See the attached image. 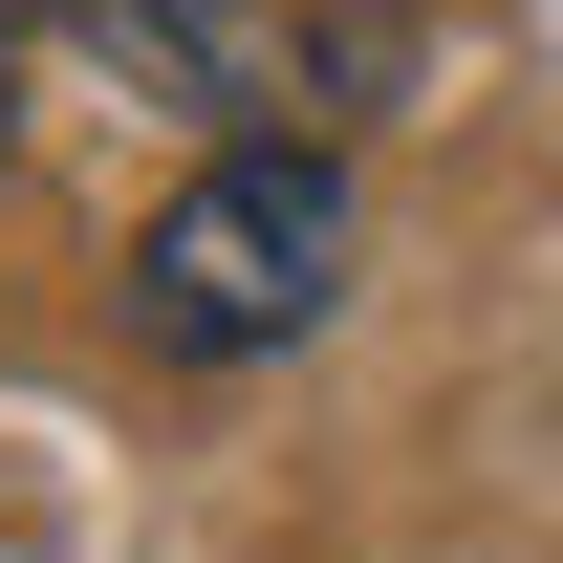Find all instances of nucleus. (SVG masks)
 Returning <instances> with one entry per match:
<instances>
[{"label": "nucleus", "instance_id": "nucleus-1", "mask_svg": "<svg viewBox=\"0 0 563 563\" xmlns=\"http://www.w3.org/2000/svg\"><path fill=\"white\" fill-rule=\"evenodd\" d=\"M347 303V152L325 131H217L131 239V325L174 368H261Z\"/></svg>", "mask_w": 563, "mask_h": 563}, {"label": "nucleus", "instance_id": "nucleus-2", "mask_svg": "<svg viewBox=\"0 0 563 563\" xmlns=\"http://www.w3.org/2000/svg\"><path fill=\"white\" fill-rule=\"evenodd\" d=\"M87 66H131L152 109H217V131H282V109H325L303 66V0H66Z\"/></svg>", "mask_w": 563, "mask_h": 563}, {"label": "nucleus", "instance_id": "nucleus-3", "mask_svg": "<svg viewBox=\"0 0 563 563\" xmlns=\"http://www.w3.org/2000/svg\"><path fill=\"white\" fill-rule=\"evenodd\" d=\"M22 22H66V0H0V44H22Z\"/></svg>", "mask_w": 563, "mask_h": 563}]
</instances>
